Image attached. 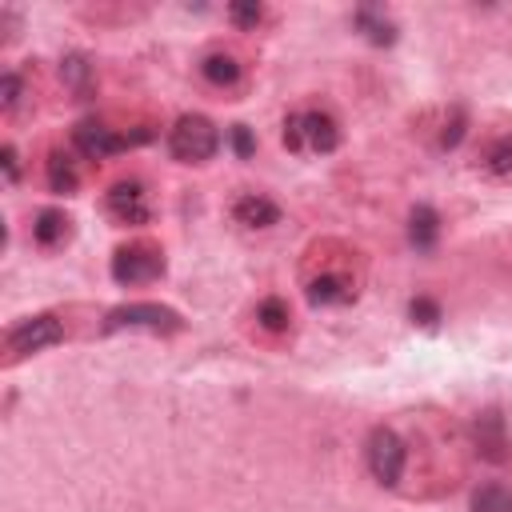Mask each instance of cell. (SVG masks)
I'll return each instance as SVG.
<instances>
[{"label": "cell", "mask_w": 512, "mask_h": 512, "mask_svg": "<svg viewBox=\"0 0 512 512\" xmlns=\"http://www.w3.org/2000/svg\"><path fill=\"white\" fill-rule=\"evenodd\" d=\"M216 148H220V132L200 112H184L168 132V152L184 164H204L216 156Z\"/></svg>", "instance_id": "obj_1"}, {"label": "cell", "mask_w": 512, "mask_h": 512, "mask_svg": "<svg viewBox=\"0 0 512 512\" xmlns=\"http://www.w3.org/2000/svg\"><path fill=\"white\" fill-rule=\"evenodd\" d=\"M124 328H144V332H180L184 328V316L168 304H156V300H140V304H120L104 316V336L112 332H124Z\"/></svg>", "instance_id": "obj_2"}, {"label": "cell", "mask_w": 512, "mask_h": 512, "mask_svg": "<svg viewBox=\"0 0 512 512\" xmlns=\"http://www.w3.org/2000/svg\"><path fill=\"white\" fill-rule=\"evenodd\" d=\"M364 460H368V472H372L384 488H392V484H400V476H404L408 448H404V440H400L392 428H372L368 448H364Z\"/></svg>", "instance_id": "obj_3"}, {"label": "cell", "mask_w": 512, "mask_h": 512, "mask_svg": "<svg viewBox=\"0 0 512 512\" xmlns=\"http://www.w3.org/2000/svg\"><path fill=\"white\" fill-rule=\"evenodd\" d=\"M144 140H152L148 128H140L136 136H120V132H112V128L100 124V120H84V124L72 128V144H76V152H84L88 160H108V156H116V152H124V148H132V144H144Z\"/></svg>", "instance_id": "obj_4"}, {"label": "cell", "mask_w": 512, "mask_h": 512, "mask_svg": "<svg viewBox=\"0 0 512 512\" xmlns=\"http://www.w3.org/2000/svg\"><path fill=\"white\" fill-rule=\"evenodd\" d=\"M164 276V252L152 244H124L112 252V280L116 284H148Z\"/></svg>", "instance_id": "obj_5"}, {"label": "cell", "mask_w": 512, "mask_h": 512, "mask_svg": "<svg viewBox=\"0 0 512 512\" xmlns=\"http://www.w3.org/2000/svg\"><path fill=\"white\" fill-rule=\"evenodd\" d=\"M60 340H64V324H60L52 312H40V316L20 320V324H12L8 336H4L8 352H16V356L44 352V348H52V344H60Z\"/></svg>", "instance_id": "obj_6"}, {"label": "cell", "mask_w": 512, "mask_h": 512, "mask_svg": "<svg viewBox=\"0 0 512 512\" xmlns=\"http://www.w3.org/2000/svg\"><path fill=\"white\" fill-rule=\"evenodd\" d=\"M108 212L120 220V224H148L152 220V204H148V192L140 180H120L108 188Z\"/></svg>", "instance_id": "obj_7"}, {"label": "cell", "mask_w": 512, "mask_h": 512, "mask_svg": "<svg viewBox=\"0 0 512 512\" xmlns=\"http://www.w3.org/2000/svg\"><path fill=\"white\" fill-rule=\"evenodd\" d=\"M300 136H304V152H336V144H340L336 120L320 108L300 112Z\"/></svg>", "instance_id": "obj_8"}, {"label": "cell", "mask_w": 512, "mask_h": 512, "mask_svg": "<svg viewBox=\"0 0 512 512\" xmlns=\"http://www.w3.org/2000/svg\"><path fill=\"white\" fill-rule=\"evenodd\" d=\"M472 436H476V452L492 464H500L508 456V432H504V416L500 412H484L476 424H472Z\"/></svg>", "instance_id": "obj_9"}, {"label": "cell", "mask_w": 512, "mask_h": 512, "mask_svg": "<svg viewBox=\"0 0 512 512\" xmlns=\"http://www.w3.org/2000/svg\"><path fill=\"white\" fill-rule=\"evenodd\" d=\"M232 220L240 228H272L280 220V208L268 200V196H256V192H244L236 204H232Z\"/></svg>", "instance_id": "obj_10"}, {"label": "cell", "mask_w": 512, "mask_h": 512, "mask_svg": "<svg viewBox=\"0 0 512 512\" xmlns=\"http://www.w3.org/2000/svg\"><path fill=\"white\" fill-rule=\"evenodd\" d=\"M436 236H440V216H436V208L416 204V208L408 212V244H412L416 252H428V248H436Z\"/></svg>", "instance_id": "obj_11"}, {"label": "cell", "mask_w": 512, "mask_h": 512, "mask_svg": "<svg viewBox=\"0 0 512 512\" xmlns=\"http://www.w3.org/2000/svg\"><path fill=\"white\" fill-rule=\"evenodd\" d=\"M356 292H352V284L344 280V276H316L312 284H308V304L312 308H328V304H348Z\"/></svg>", "instance_id": "obj_12"}, {"label": "cell", "mask_w": 512, "mask_h": 512, "mask_svg": "<svg viewBox=\"0 0 512 512\" xmlns=\"http://www.w3.org/2000/svg\"><path fill=\"white\" fill-rule=\"evenodd\" d=\"M356 28H360L372 44H380V48L396 44V24H392L380 8H356Z\"/></svg>", "instance_id": "obj_13"}, {"label": "cell", "mask_w": 512, "mask_h": 512, "mask_svg": "<svg viewBox=\"0 0 512 512\" xmlns=\"http://www.w3.org/2000/svg\"><path fill=\"white\" fill-rule=\"evenodd\" d=\"M68 216L60 212V208H44V212H36V224H32V236H36V244H44V248H56L60 240H68Z\"/></svg>", "instance_id": "obj_14"}, {"label": "cell", "mask_w": 512, "mask_h": 512, "mask_svg": "<svg viewBox=\"0 0 512 512\" xmlns=\"http://www.w3.org/2000/svg\"><path fill=\"white\" fill-rule=\"evenodd\" d=\"M200 72H204V80L216 84V88L240 80V64H236V56H228V52H208V56L200 60Z\"/></svg>", "instance_id": "obj_15"}, {"label": "cell", "mask_w": 512, "mask_h": 512, "mask_svg": "<svg viewBox=\"0 0 512 512\" xmlns=\"http://www.w3.org/2000/svg\"><path fill=\"white\" fill-rule=\"evenodd\" d=\"M60 76H64V84H68L80 100H88V92H92V64H88V56H80V52L64 56V60H60Z\"/></svg>", "instance_id": "obj_16"}, {"label": "cell", "mask_w": 512, "mask_h": 512, "mask_svg": "<svg viewBox=\"0 0 512 512\" xmlns=\"http://www.w3.org/2000/svg\"><path fill=\"white\" fill-rule=\"evenodd\" d=\"M76 184H80L76 164H72L64 152H52V156H48V188H52V192H60V196H72V192H76Z\"/></svg>", "instance_id": "obj_17"}, {"label": "cell", "mask_w": 512, "mask_h": 512, "mask_svg": "<svg viewBox=\"0 0 512 512\" xmlns=\"http://www.w3.org/2000/svg\"><path fill=\"white\" fill-rule=\"evenodd\" d=\"M472 512H512V488H504V484H480L472 492Z\"/></svg>", "instance_id": "obj_18"}, {"label": "cell", "mask_w": 512, "mask_h": 512, "mask_svg": "<svg viewBox=\"0 0 512 512\" xmlns=\"http://www.w3.org/2000/svg\"><path fill=\"white\" fill-rule=\"evenodd\" d=\"M484 168L492 176H512V132L508 136H496L484 152Z\"/></svg>", "instance_id": "obj_19"}, {"label": "cell", "mask_w": 512, "mask_h": 512, "mask_svg": "<svg viewBox=\"0 0 512 512\" xmlns=\"http://www.w3.org/2000/svg\"><path fill=\"white\" fill-rule=\"evenodd\" d=\"M256 320L268 328V332H284L288 328V304L280 296H268L260 308H256Z\"/></svg>", "instance_id": "obj_20"}, {"label": "cell", "mask_w": 512, "mask_h": 512, "mask_svg": "<svg viewBox=\"0 0 512 512\" xmlns=\"http://www.w3.org/2000/svg\"><path fill=\"white\" fill-rule=\"evenodd\" d=\"M408 316H412L416 324H424V328H436V324H440V304L428 300V296H416V300L408 304Z\"/></svg>", "instance_id": "obj_21"}, {"label": "cell", "mask_w": 512, "mask_h": 512, "mask_svg": "<svg viewBox=\"0 0 512 512\" xmlns=\"http://www.w3.org/2000/svg\"><path fill=\"white\" fill-rule=\"evenodd\" d=\"M228 20L240 28H256L264 20V8L260 4H228Z\"/></svg>", "instance_id": "obj_22"}, {"label": "cell", "mask_w": 512, "mask_h": 512, "mask_svg": "<svg viewBox=\"0 0 512 512\" xmlns=\"http://www.w3.org/2000/svg\"><path fill=\"white\" fill-rule=\"evenodd\" d=\"M228 140H232V152H236L240 160H248V156L256 152V136H252V128H248V124H232Z\"/></svg>", "instance_id": "obj_23"}, {"label": "cell", "mask_w": 512, "mask_h": 512, "mask_svg": "<svg viewBox=\"0 0 512 512\" xmlns=\"http://www.w3.org/2000/svg\"><path fill=\"white\" fill-rule=\"evenodd\" d=\"M16 100H20V76L16 72H4L0 76V104L4 108H16Z\"/></svg>", "instance_id": "obj_24"}, {"label": "cell", "mask_w": 512, "mask_h": 512, "mask_svg": "<svg viewBox=\"0 0 512 512\" xmlns=\"http://www.w3.org/2000/svg\"><path fill=\"white\" fill-rule=\"evenodd\" d=\"M284 148H288V152H304V136H300V112L284 120Z\"/></svg>", "instance_id": "obj_25"}, {"label": "cell", "mask_w": 512, "mask_h": 512, "mask_svg": "<svg viewBox=\"0 0 512 512\" xmlns=\"http://www.w3.org/2000/svg\"><path fill=\"white\" fill-rule=\"evenodd\" d=\"M0 168H4V180H8V184L20 180V160H16V148H12V144L0 148Z\"/></svg>", "instance_id": "obj_26"}, {"label": "cell", "mask_w": 512, "mask_h": 512, "mask_svg": "<svg viewBox=\"0 0 512 512\" xmlns=\"http://www.w3.org/2000/svg\"><path fill=\"white\" fill-rule=\"evenodd\" d=\"M460 136H464V116H456V120L444 128V136H440V148H456V144H460Z\"/></svg>", "instance_id": "obj_27"}]
</instances>
